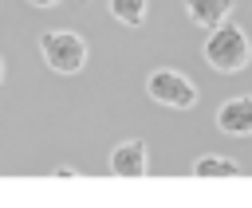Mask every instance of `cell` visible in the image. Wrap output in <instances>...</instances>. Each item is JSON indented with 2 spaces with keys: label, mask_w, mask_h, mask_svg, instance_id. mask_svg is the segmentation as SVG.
<instances>
[{
  "label": "cell",
  "mask_w": 252,
  "mask_h": 208,
  "mask_svg": "<svg viewBox=\"0 0 252 208\" xmlns=\"http://www.w3.org/2000/svg\"><path fill=\"white\" fill-rule=\"evenodd\" d=\"M201 55H205V63H209L213 71H220V75H240V71L252 63V43H248V35H244L240 24L224 20L220 27L209 31Z\"/></svg>",
  "instance_id": "6da1fadb"
},
{
  "label": "cell",
  "mask_w": 252,
  "mask_h": 208,
  "mask_svg": "<svg viewBox=\"0 0 252 208\" xmlns=\"http://www.w3.org/2000/svg\"><path fill=\"white\" fill-rule=\"evenodd\" d=\"M39 55L47 63V71L55 75H79L87 63V39L71 27H51L39 35Z\"/></svg>",
  "instance_id": "7a4b0ae2"
},
{
  "label": "cell",
  "mask_w": 252,
  "mask_h": 208,
  "mask_svg": "<svg viewBox=\"0 0 252 208\" xmlns=\"http://www.w3.org/2000/svg\"><path fill=\"white\" fill-rule=\"evenodd\" d=\"M146 94H150L154 102L169 106V110H193V106H197V82L185 78V75L173 71V67H154V71L146 75Z\"/></svg>",
  "instance_id": "3957f363"
},
{
  "label": "cell",
  "mask_w": 252,
  "mask_h": 208,
  "mask_svg": "<svg viewBox=\"0 0 252 208\" xmlns=\"http://www.w3.org/2000/svg\"><path fill=\"white\" fill-rule=\"evenodd\" d=\"M217 130L228 137H252V94H236V98L220 102Z\"/></svg>",
  "instance_id": "277c9868"
},
{
  "label": "cell",
  "mask_w": 252,
  "mask_h": 208,
  "mask_svg": "<svg viewBox=\"0 0 252 208\" xmlns=\"http://www.w3.org/2000/svg\"><path fill=\"white\" fill-rule=\"evenodd\" d=\"M110 173H114V177H146V173H150V149H146V141L134 137V141L114 145V153H110Z\"/></svg>",
  "instance_id": "5b68a950"
},
{
  "label": "cell",
  "mask_w": 252,
  "mask_h": 208,
  "mask_svg": "<svg viewBox=\"0 0 252 208\" xmlns=\"http://www.w3.org/2000/svg\"><path fill=\"white\" fill-rule=\"evenodd\" d=\"M228 12H232V0H185L189 24H197V27H205V31L220 27V24L228 20Z\"/></svg>",
  "instance_id": "8992f818"
},
{
  "label": "cell",
  "mask_w": 252,
  "mask_h": 208,
  "mask_svg": "<svg viewBox=\"0 0 252 208\" xmlns=\"http://www.w3.org/2000/svg\"><path fill=\"white\" fill-rule=\"evenodd\" d=\"M236 173H240V165L232 157H220V153H205V157L193 161V177H201V181H209V177H236Z\"/></svg>",
  "instance_id": "52a82bcc"
},
{
  "label": "cell",
  "mask_w": 252,
  "mask_h": 208,
  "mask_svg": "<svg viewBox=\"0 0 252 208\" xmlns=\"http://www.w3.org/2000/svg\"><path fill=\"white\" fill-rule=\"evenodd\" d=\"M106 8H110V16H114L118 24H126V27H142L146 16H150V0H110Z\"/></svg>",
  "instance_id": "ba28073f"
},
{
  "label": "cell",
  "mask_w": 252,
  "mask_h": 208,
  "mask_svg": "<svg viewBox=\"0 0 252 208\" xmlns=\"http://www.w3.org/2000/svg\"><path fill=\"white\" fill-rule=\"evenodd\" d=\"M28 4H32V8H55L59 0H28Z\"/></svg>",
  "instance_id": "9c48e42d"
},
{
  "label": "cell",
  "mask_w": 252,
  "mask_h": 208,
  "mask_svg": "<svg viewBox=\"0 0 252 208\" xmlns=\"http://www.w3.org/2000/svg\"><path fill=\"white\" fill-rule=\"evenodd\" d=\"M0 82H4V59H0Z\"/></svg>",
  "instance_id": "30bf717a"
},
{
  "label": "cell",
  "mask_w": 252,
  "mask_h": 208,
  "mask_svg": "<svg viewBox=\"0 0 252 208\" xmlns=\"http://www.w3.org/2000/svg\"><path fill=\"white\" fill-rule=\"evenodd\" d=\"M79 4H83V0H79Z\"/></svg>",
  "instance_id": "8fae6325"
}]
</instances>
